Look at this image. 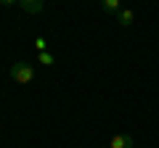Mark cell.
<instances>
[{
	"label": "cell",
	"instance_id": "6da1fadb",
	"mask_svg": "<svg viewBox=\"0 0 159 148\" xmlns=\"http://www.w3.org/2000/svg\"><path fill=\"white\" fill-rule=\"evenodd\" d=\"M11 80L19 82V85H29V82L34 80V66L27 61H19L11 66Z\"/></svg>",
	"mask_w": 159,
	"mask_h": 148
},
{
	"label": "cell",
	"instance_id": "7a4b0ae2",
	"mask_svg": "<svg viewBox=\"0 0 159 148\" xmlns=\"http://www.w3.org/2000/svg\"><path fill=\"white\" fill-rule=\"evenodd\" d=\"M109 148H133V135H127V132H117V135H111Z\"/></svg>",
	"mask_w": 159,
	"mask_h": 148
},
{
	"label": "cell",
	"instance_id": "3957f363",
	"mask_svg": "<svg viewBox=\"0 0 159 148\" xmlns=\"http://www.w3.org/2000/svg\"><path fill=\"white\" fill-rule=\"evenodd\" d=\"M16 6L21 8V11H27V13H40L43 8H45L43 3H40V0H19Z\"/></svg>",
	"mask_w": 159,
	"mask_h": 148
},
{
	"label": "cell",
	"instance_id": "277c9868",
	"mask_svg": "<svg viewBox=\"0 0 159 148\" xmlns=\"http://www.w3.org/2000/svg\"><path fill=\"white\" fill-rule=\"evenodd\" d=\"M117 21H119V27H130V24L135 21V11H133V8H122V11L117 13Z\"/></svg>",
	"mask_w": 159,
	"mask_h": 148
},
{
	"label": "cell",
	"instance_id": "5b68a950",
	"mask_svg": "<svg viewBox=\"0 0 159 148\" xmlns=\"http://www.w3.org/2000/svg\"><path fill=\"white\" fill-rule=\"evenodd\" d=\"M101 8L106 13H119V11H122V3H119V0H103Z\"/></svg>",
	"mask_w": 159,
	"mask_h": 148
},
{
	"label": "cell",
	"instance_id": "8992f818",
	"mask_svg": "<svg viewBox=\"0 0 159 148\" xmlns=\"http://www.w3.org/2000/svg\"><path fill=\"white\" fill-rule=\"evenodd\" d=\"M37 61H40V63H45V66H53V61H56V58H53L51 53L45 50V53H37Z\"/></svg>",
	"mask_w": 159,
	"mask_h": 148
},
{
	"label": "cell",
	"instance_id": "52a82bcc",
	"mask_svg": "<svg viewBox=\"0 0 159 148\" xmlns=\"http://www.w3.org/2000/svg\"><path fill=\"white\" fill-rule=\"evenodd\" d=\"M45 37H37V40H34V48H37V53H45Z\"/></svg>",
	"mask_w": 159,
	"mask_h": 148
}]
</instances>
